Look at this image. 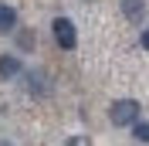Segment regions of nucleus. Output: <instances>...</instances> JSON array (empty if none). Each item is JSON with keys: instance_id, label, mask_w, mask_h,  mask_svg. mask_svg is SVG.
<instances>
[{"instance_id": "nucleus-1", "label": "nucleus", "mask_w": 149, "mask_h": 146, "mask_svg": "<svg viewBox=\"0 0 149 146\" xmlns=\"http://www.w3.org/2000/svg\"><path fill=\"white\" fill-rule=\"evenodd\" d=\"M112 126H136L139 122V102L136 99H115L109 109Z\"/></svg>"}, {"instance_id": "nucleus-2", "label": "nucleus", "mask_w": 149, "mask_h": 146, "mask_svg": "<svg viewBox=\"0 0 149 146\" xmlns=\"http://www.w3.org/2000/svg\"><path fill=\"white\" fill-rule=\"evenodd\" d=\"M51 34H54L58 48H65V51H74L78 48V31H74V24L68 17H54L51 20Z\"/></svg>"}, {"instance_id": "nucleus-3", "label": "nucleus", "mask_w": 149, "mask_h": 146, "mask_svg": "<svg viewBox=\"0 0 149 146\" xmlns=\"http://www.w3.org/2000/svg\"><path fill=\"white\" fill-rule=\"evenodd\" d=\"M20 75V58L17 55H0V78H14Z\"/></svg>"}, {"instance_id": "nucleus-4", "label": "nucleus", "mask_w": 149, "mask_h": 146, "mask_svg": "<svg viewBox=\"0 0 149 146\" xmlns=\"http://www.w3.org/2000/svg\"><path fill=\"white\" fill-rule=\"evenodd\" d=\"M14 27H17V10L7 7V4H0V34H10Z\"/></svg>"}, {"instance_id": "nucleus-5", "label": "nucleus", "mask_w": 149, "mask_h": 146, "mask_svg": "<svg viewBox=\"0 0 149 146\" xmlns=\"http://www.w3.org/2000/svg\"><path fill=\"white\" fill-rule=\"evenodd\" d=\"M142 10H146V7H142V0H122V14H125L129 20H139Z\"/></svg>"}, {"instance_id": "nucleus-6", "label": "nucleus", "mask_w": 149, "mask_h": 146, "mask_svg": "<svg viewBox=\"0 0 149 146\" xmlns=\"http://www.w3.org/2000/svg\"><path fill=\"white\" fill-rule=\"evenodd\" d=\"M132 136L139 139V143H149V122H136L132 126Z\"/></svg>"}, {"instance_id": "nucleus-7", "label": "nucleus", "mask_w": 149, "mask_h": 146, "mask_svg": "<svg viewBox=\"0 0 149 146\" xmlns=\"http://www.w3.org/2000/svg\"><path fill=\"white\" fill-rule=\"evenodd\" d=\"M65 146H92V143H88V136H71Z\"/></svg>"}, {"instance_id": "nucleus-8", "label": "nucleus", "mask_w": 149, "mask_h": 146, "mask_svg": "<svg viewBox=\"0 0 149 146\" xmlns=\"http://www.w3.org/2000/svg\"><path fill=\"white\" fill-rule=\"evenodd\" d=\"M20 48H34V34H31V31L20 34Z\"/></svg>"}, {"instance_id": "nucleus-9", "label": "nucleus", "mask_w": 149, "mask_h": 146, "mask_svg": "<svg viewBox=\"0 0 149 146\" xmlns=\"http://www.w3.org/2000/svg\"><path fill=\"white\" fill-rule=\"evenodd\" d=\"M142 48L149 51V31H142Z\"/></svg>"}, {"instance_id": "nucleus-10", "label": "nucleus", "mask_w": 149, "mask_h": 146, "mask_svg": "<svg viewBox=\"0 0 149 146\" xmlns=\"http://www.w3.org/2000/svg\"><path fill=\"white\" fill-rule=\"evenodd\" d=\"M0 146H7V143H0Z\"/></svg>"}]
</instances>
